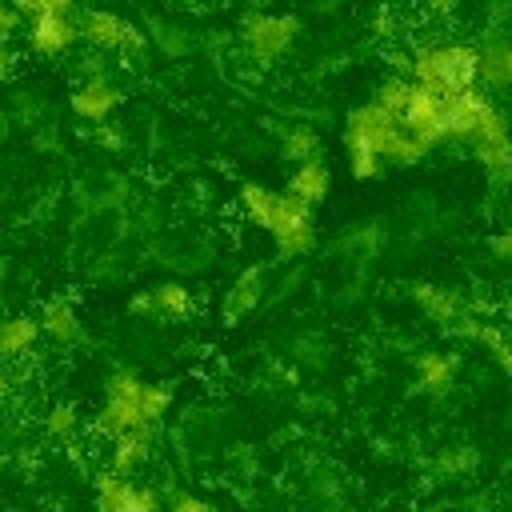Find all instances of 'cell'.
<instances>
[{
  "instance_id": "obj_1",
  "label": "cell",
  "mask_w": 512,
  "mask_h": 512,
  "mask_svg": "<svg viewBox=\"0 0 512 512\" xmlns=\"http://www.w3.org/2000/svg\"><path fill=\"white\" fill-rule=\"evenodd\" d=\"M0 72H4V52H0Z\"/></svg>"
}]
</instances>
